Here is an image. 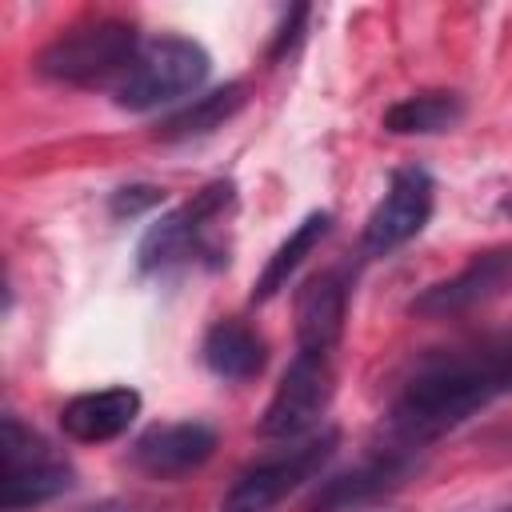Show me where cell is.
<instances>
[{
  "instance_id": "obj_3",
  "label": "cell",
  "mask_w": 512,
  "mask_h": 512,
  "mask_svg": "<svg viewBox=\"0 0 512 512\" xmlns=\"http://www.w3.org/2000/svg\"><path fill=\"white\" fill-rule=\"evenodd\" d=\"M208 72H212V56L204 52V44L164 32L140 44L136 60L112 88V100L124 112H152V108H164V104H176L200 92Z\"/></svg>"
},
{
  "instance_id": "obj_15",
  "label": "cell",
  "mask_w": 512,
  "mask_h": 512,
  "mask_svg": "<svg viewBox=\"0 0 512 512\" xmlns=\"http://www.w3.org/2000/svg\"><path fill=\"white\" fill-rule=\"evenodd\" d=\"M328 232H332V212H308L288 232V240H280V248L268 256V264L260 268V276L252 284V304H268L276 292H284L288 280L300 272V264L328 240Z\"/></svg>"
},
{
  "instance_id": "obj_13",
  "label": "cell",
  "mask_w": 512,
  "mask_h": 512,
  "mask_svg": "<svg viewBox=\"0 0 512 512\" xmlns=\"http://www.w3.org/2000/svg\"><path fill=\"white\" fill-rule=\"evenodd\" d=\"M140 416V392L128 384L80 392L60 408V432L76 444H108L124 436Z\"/></svg>"
},
{
  "instance_id": "obj_14",
  "label": "cell",
  "mask_w": 512,
  "mask_h": 512,
  "mask_svg": "<svg viewBox=\"0 0 512 512\" xmlns=\"http://www.w3.org/2000/svg\"><path fill=\"white\" fill-rule=\"evenodd\" d=\"M200 360L212 376L228 380V384H244V380H256L268 364V340L248 324V320H236V316H224L216 320L204 340H200Z\"/></svg>"
},
{
  "instance_id": "obj_11",
  "label": "cell",
  "mask_w": 512,
  "mask_h": 512,
  "mask_svg": "<svg viewBox=\"0 0 512 512\" xmlns=\"http://www.w3.org/2000/svg\"><path fill=\"white\" fill-rule=\"evenodd\" d=\"M216 452V432L204 420H172V424H152L144 428L132 448L128 460L136 472L152 476V480H180L192 476L196 468H204Z\"/></svg>"
},
{
  "instance_id": "obj_2",
  "label": "cell",
  "mask_w": 512,
  "mask_h": 512,
  "mask_svg": "<svg viewBox=\"0 0 512 512\" xmlns=\"http://www.w3.org/2000/svg\"><path fill=\"white\" fill-rule=\"evenodd\" d=\"M140 32L120 20V16H92L80 20L72 28H64L60 36H52L40 56H36V72L52 84H72V88H96V84H120V76L128 72V64L140 52Z\"/></svg>"
},
{
  "instance_id": "obj_19",
  "label": "cell",
  "mask_w": 512,
  "mask_h": 512,
  "mask_svg": "<svg viewBox=\"0 0 512 512\" xmlns=\"http://www.w3.org/2000/svg\"><path fill=\"white\" fill-rule=\"evenodd\" d=\"M304 16H308V8H296V20H292V24H300ZM292 40H296V32H288V24H284V32H280V36H276V44H272V56H280V52H284Z\"/></svg>"
},
{
  "instance_id": "obj_1",
  "label": "cell",
  "mask_w": 512,
  "mask_h": 512,
  "mask_svg": "<svg viewBox=\"0 0 512 512\" xmlns=\"http://www.w3.org/2000/svg\"><path fill=\"white\" fill-rule=\"evenodd\" d=\"M500 396H512V340H480L428 352L388 408V432L404 448H424Z\"/></svg>"
},
{
  "instance_id": "obj_4",
  "label": "cell",
  "mask_w": 512,
  "mask_h": 512,
  "mask_svg": "<svg viewBox=\"0 0 512 512\" xmlns=\"http://www.w3.org/2000/svg\"><path fill=\"white\" fill-rule=\"evenodd\" d=\"M232 204H236V184L212 180L192 200H184L180 208H172L168 216L148 224V232L136 244L140 272H172V268H184L200 256H216L212 232L232 212ZM216 264H220V256H216Z\"/></svg>"
},
{
  "instance_id": "obj_12",
  "label": "cell",
  "mask_w": 512,
  "mask_h": 512,
  "mask_svg": "<svg viewBox=\"0 0 512 512\" xmlns=\"http://www.w3.org/2000/svg\"><path fill=\"white\" fill-rule=\"evenodd\" d=\"M352 280L340 268L316 272L296 292V348L308 352H336L348 320Z\"/></svg>"
},
{
  "instance_id": "obj_5",
  "label": "cell",
  "mask_w": 512,
  "mask_h": 512,
  "mask_svg": "<svg viewBox=\"0 0 512 512\" xmlns=\"http://www.w3.org/2000/svg\"><path fill=\"white\" fill-rule=\"evenodd\" d=\"M340 444L336 428H320L312 436L300 440H284V448L260 456L256 464H248L236 484L228 488V496L220 500L216 512H276L292 492H300L308 480L320 476V468L332 460Z\"/></svg>"
},
{
  "instance_id": "obj_16",
  "label": "cell",
  "mask_w": 512,
  "mask_h": 512,
  "mask_svg": "<svg viewBox=\"0 0 512 512\" xmlns=\"http://www.w3.org/2000/svg\"><path fill=\"white\" fill-rule=\"evenodd\" d=\"M460 120H464V96L448 88H428L396 100L380 124L392 136H436V132H452Z\"/></svg>"
},
{
  "instance_id": "obj_10",
  "label": "cell",
  "mask_w": 512,
  "mask_h": 512,
  "mask_svg": "<svg viewBox=\"0 0 512 512\" xmlns=\"http://www.w3.org/2000/svg\"><path fill=\"white\" fill-rule=\"evenodd\" d=\"M412 472H416V448H404V444L392 440V448H380V452L364 456L360 464H352L348 472H336L324 484H316V492L308 500V512L364 508V504L396 492Z\"/></svg>"
},
{
  "instance_id": "obj_17",
  "label": "cell",
  "mask_w": 512,
  "mask_h": 512,
  "mask_svg": "<svg viewBox=\"0 0 512 512\" xmlns=\"http://www.w3.org/2000/svg\"><path fill=\"white\" fill-rule=\"evenodd\" d=\"M240 108H244V84L228 80V84H220L204 96H192V104H184L180 112L160 120L156 136L160 140H196V136H208V132L224 128Z\"/></svg>"
},
{
  "instance_id": "obj_20",
  "label": "cell",
  "mask_w": 512,
  "mask_h": 512,
  "mask_svg": "<svg viewBox=\"0 0 512 512\" xmlns=\"http://www.w3.org/2000/svg\"><path fill=\"white\" fill-rule=\"evenodd\" d=\"M92 512H148V508H132V504H104V508H92Z\"/></svg>"
},
{
  "instance_id": "obj_7",
  "label": "cell",
  "mask_w": 512,
  "mask_h": 512,
  "mask_svg": "<svg viewBox=\"0 0 512 512\" xmlns=\"http://www.w3.org/2000/svg\"><path fill=\"white\" fill-rule=\"evenodd\" d=\"M336 392V352H308L296 348L292 364L284 368L276 392L268 396L256 432L264 440H300L312 436L320 416L328 412Z\"/></svg>"
},
{
  "instance_id": "obj_18",
  "label": "cell",
  "mask_w": 512,
  "mask_h": 512,
  "mask_svg": "<svg viewBox=\"0 0 512 512\" xmlns=\"http://www.w3.org/2000/svg\"><path fill=\"white\" fill-rule=\"evenodd\" d=\"M156 204H164V188H156V184H124L108 200L112 216H140V212H148Z\"/></svg>"
},
{
  "instance_id": "obj_21",
  "label": "cell",
  "mask_w": 512,
  "mask_h": 512,
  "mask_svg": "<svg viewBox=\"0 0 512 512\" xmlns=\"http://www.w3.org/2000/svg\"><path fill=\"white\" fill-rule=\"evenodd\" d=\"M500 212H504V216H512V192H508V196L500 200Z\"/></svg>"
},
{
  "instance_id": "obj_9",
  "label": "cell",
  "mask_w": 512,
  "mask_h": 512,
  "mask_svg": "<svg viewBox=\"0 0 512 512\" xmlns=\"http://www.w3.org/2000/svg\"><path fill=\"white\" fill-rule=\"evenodd\" d=\"M508 292H512V244H500V248L476 252L460 272L428 284L408 304V312L420 320H452V316H468Z\"/></svg>"
},
{
  "instance_id": "obj_6",
  "label": "cell",
  "mask_w": 512,
  "mask_h": 512,
  "mask_svg": "<svg viewBox=\"0 0 512 512\" xmlns=\"http://www.w3.org/2000/svg\"><path fill=\"white\" fill-rule=\"evenodd\" d=\"M0 508L4 512H24L40 508L72 488V464L64 460L60 448H52L36 428H28L20 416H4L0 428Z\"/></svg>"
},
{
  "instance_id": "obj_8",
  "label": "cell",
  "mask_w": 512,
  "mask_h": 512,
  "mask_svg": "<svg viewBox=\"0 0 512 512\" xmlns=\"http://www.w3.org/2000/svg\"><path fill=\"white\" fill-rule=\"evenodd\" d=\"M432 208H436V180L420 164L396 168L388 176L384 196L372 204V212L364 220L360 252L364 256H388V252H396L400 244H408L412 236L424 232V224L432 220Z\"/></svg>"
}]
</instances>
